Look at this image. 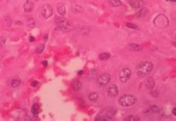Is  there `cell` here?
I'll return each mask as SVG.
<instances>
[{
	"label": "cell",
	"instance_id": "1",
	"mask_svg": "<svg viewBox=\"0 0 176 121\" xmlns=\"http://www.w3.org/2000/svg\"><path fill=\"white\" fill-rule=\"evenodd\" d=\"M119 104L121 106L129 107L135 105L137 102V98L132 95H124L119 98Z\"/></svg>",
	"mask_w": 176,
	"mask_h": 121
},
{
	"label": "cell",
	"instance_id": "2",
	"mask_svg": "<svg viewBox=\"0 0 176 121\" xmlns=\"http://www.w3.org/2000/svg\"><path fill=\"white\" fill-rule=\"evenodd\" d=\"M153 64L151 62H144L137 66V72L139 76H145L147 75L152 71Z\"/></svg>",
	"mask_w": 176,
	"mask_h": 121
},
{
	"label": "cell",
	"instance_id": "3",
	"mask_svg": "<svg viewBox=\"0 0 176 121\" xmlns=\"http://www.w3.org/2000/svg\"><path fill=\"white\" fill-rule=\"evenodd\" d=\"M169 20L167 16L164 14H159L156 16L153 20V24L155 27L158 28H165L169 25Z\"/></svg>",
	"mask_w": 176,
	"mask_h": 121
},
{
	"label": "cell",
	"instance_id": "4",
	"mask_svg": "<svg viewBox=\"0 0 176 121\" xmlns=\"http://www.w3.org/2000/svg\"><path fill=\"white\" fill-rule=\"evenodd\" d=\"M55 22L57 25V28L62 31H68L72 28V25L70 22L62 17H57Z\"/></svg>",
	"mask_w": 176,
	"mask_h": 121
},
{
	"label": "cell",
	"instance_id": "5",
	"mask_svg": "<svg viewBox=\"0 0 176 121\" xmlns=\"http://www.w3.org/2000/svg\"><path fill=\"white\" fill-rule=\"evenodd\" d=\"M132 74V71L128 67H125L123 69L120 71L119 73V78L120 82H126L130 79Z\"/></svg>",
	"mask_w": 176,
	"mask_h": 121
},
{
	"label": "cell",
	"instance_id": "6",
	"mask_svg": "<svg viewBox=\"0 0 176 121\" xmlns=\"http://www.w3.org/2000/svg\"><path fill=\"white\" fill-rule=\"evenodd\" d=\"M111 80V76L109 74L105 73L103 74L98 77L97 80V84L98 86H100V87H103V86H106L107 84L110 82Z\"/></svg>",
	"mask_w": 176,
	"mask_h": 121
},
{
	"label": "cell",
	"instance_id": "7",
	"mask_svg": "<svg viewBox=\"0 0 176 121\" xmlns=\"http://www.w3.org/2000/svg\"><path fill=\"white\" fill-rule=\"evenodd\" d=\"M41 14L43 17L48 19V18L51 17V15L53 14V8L50 5L45 4L41 9Z\"/></svg>",
	"mask_w": 176,
	"mask_h": 121
},
{
	"label": "cell",
	"instance_id": "8",
	"mask_svg": "<svg viewBox=\"0 0 176 121\" xmlns=\"http://www.w3.org/2000/svg\"><path fill=\"white\" fill-rule=\"evenodd\" d=\"M128 3L132 8L138 9L144 5V2L143 0H128Z\"/></svg>",
	"mask_w": 176,
	"mask_h": 121
},
{
	"label": "cell",
	"instance_id": "9",
	"mask_svg": "<svg viewBox=\"0 0 176 121\" xmlns=\"http://www.w3.org/2000/svg\"><path fill=\"white\" fill-rule=\"evenodd\" d=\"M118 94V88L115 84H112L108 89V95L111 97H114Z\"/></svg>",
	"mask_w": 176,
	"mask_h": 121
},
{
	"label": "cell",
	"instance_id": "10",
	"mask_svg": "<svg viewBox=\"0 0 176 121\" xmlns=\"http://www.w3.org/2000/svg\"><path fill=\"white\" fill-rule=\"evenodd\" d=\"M33 8H34V4L30 0H28L24 4V11L26 13H29L32 11Z\"/></svg>",
	"mask_w": 176,
	"mask_h": 121
},
{
	"label": "cell",
	"instance_id": "11",
	"mask_svg": "<svg viewBox=\"0 0 176 121\" xmlns=\"http://www.w3.org/2000/svg\"><path fill=\"white\" fill-rule=\"evenodd\" d=\"M128 49L131 51H139L142 50V46L140 45H137L136 43H131L127 46Z\"/></svg>",
	"mask_w": 176,
	"mask_h": 121
},
{
	"label": "cell",
	"instance_id": "12",
	"mask_svg": "<svg viewBox=\"0 0 176 121\" xmlns=\"http://www.w3.org/2000/svg\"><path fill=\"white\" fill-rule=\"evenodd\" d=\"M57 11H58L59 14L61 16H64L66 13V6L63 4H59L57 5Z\"/></svg>",
	"mask_w": 176,
	"mask_h": 121
},
{
	"label": "cell",
	"instance_id": "13",
	"mask_svg": "<svg viewBox=\"0 0 176 121\" xmlns=\"http://www.w3.org/2000/svg\"><path fill=\"white\" fill-rule=\"evenodd\" d=\"M71 87L74 91H79L82 88V82L79 80H75L74 82H73L71 84Z\"/></svg>",
	"mask_w": 176,
	"mask_h": 121
},
{
	"label": "cell",
	"instance_id": "14",
	"mask_svg": "<svg viewBox=\"0 0 176 121\" xmlns=\"http://www.w3.org/2000/svg\"><path fill=\"white\" fill-rule=\"evenodd\" d=\"M155 86V81L152 77L148 78L146 81V87L149 89H152Z\"/></svg>",
	"mask_w": 176,
	"mask_h": 121
},
{
	"label": "cell",
	"instance_id": "15",
	"mask_svg": "<svg viewBox=\"0 0 176 121\" xmlns=\"http://www.w3.org/2000/svg\"><path fill=\"white\" fill-rule=\"evenodd\" d=\"M148 13V9L146 7H142L141 10L137 13V18H141L146 16Z\"/></svg>",
	"mask_w": 176,
	"mask_h": 121
},
{
	"label": "cell",
	"instance_id": "16",
	"mask_svg": "<svg viewBox=\"0 0 176 121\" xmlns=\"http://www.w3.org/2000/svg\"><path fill=\"white\" fill-rule=\"evenodd\" d=\"M71 11L72 12L76 13V14H79V13H82L84 11V9L82 6L80 5H74L71 7Z\"/></svg>",
	"mask_w": 176,
	"mask_h": 121
},
{
	"label": "cell",
	"instance_id": "17",
	"mask_svg": "<svg viewBox=\"0 0 176 121\" xmlns=\"http://www.w3.org/2000/svg\"><path fill=\"white\" fill-rule=\"evenodd\" d=\"M111 55L109 52H105V53H102L99 55V59L102 61H106L110 58Z\"/></svg>",
	"mask_w": 176,
	"mask_h": 121
},
{
	"label": "cell",
	"instance_id": "18",
	"mask_svg": "<svg viewBox=\"0 0 176 121\" xmlns=\"http://www.w3.org/2000/svg\"><path fill=\"white\" fill-rule=\"evenodd\" d=\"M39 107L37 104H34L32 106V109H31V112L34 114V116H37L39 114Z\"/></svg>",
	"mask_w": 176,
	"mask_h": 121
},
{
	"label": "cell",
	"instance_id": "19",
	"mask_svg": "<svg viewBox=\"0 0 176 121\" xmlns=\"http://www.w3.org/2000/svg\"><path fill=\"white\" fill-rule=\"evenodd\" d=\"M109 2L112 7H119L122 5V2L120 0H110Z\"/></svg>",
	"mask_w": 176,
	"mask_h": 121
},
{
	"label": "cell",
	"instance_id": "20",
	"mask_svg": "<svg viewBox=\"0 0 176 121\" xmlns=\"http://www.w3.org/2000/svg\"><path fill=\"white\" fill-rule=\"evenodd\" d=\"M89 99L90 100H91V101H92V102L96 101V100L98 99L97 93H96V92L91 93V94H90V95H89Z\"/></svg>",
	"mask_w": 176,
	"mask_h": 121
},
{
	"label": "cell",
	"instance_id": "21",
	"mask_svg": "<svg viewBox=\"0 0 176 121\" xmlns=\"http://www.w3.org/2000/svg\"><path fill=\"white\" fill-rule=\"evenodd\" d=\"M111 118L108 117L106 115H100L97 116L95 119V120H99V121H107V120H110Z\"/></svg>",
	"mask_w": 176,
	"mask_h": 121
},
{
	"label": "cell",
	"instance_id": "22",
	"mask_svg": "<svg viewBox=\"0 0 176 121\" xmlns=\"http://www.w3.org/2000/svg\"><path fill=\"white\" fill-rule=\"evenodd\" d=\"M20 85V79H14L11 81V86L14 88L18 87Z\"/></svg>",
	"mask_w": 176,
	"mask_h": 121
},
{
	"label": "cell",
	"instance_id": "23",
	"mask_svg": "<svg viewBox=\"0 0 176 121\" xmlns=\"http://www.w3.org/2000/svg\"><path fill=\"white\" fill-rule=\"evenodd\" d=\"M125 121H135V120H139V118H137V117H136V116H133V115H131V116H129V117H127V118H126L124 119Z\"/></svg>",
	"mask_w": 176,
	"mask_h": 121
},
{
	"label": "cell",
	"instance_id": "24",
	"mask_svg": "<svg viewBox=\"0 0 176 121\" xmlns=\"http://www.w3.org/2000/svg\"><path fill=\"white\" fill-rule=\"evenodd\" d=\"M44 48H45L44 44L39 45H38V47L37 48V49H36V52H37V53H41L42 52L44 51Z\"/></svg>",
	"mask_w": 176,
	"mask_h": 121
},
{
	"label": "cell",
	"instance_id": "25",
	"mask_svg": "<svg viewBox=\"0 0 176 121\" xmlns=\"http://www.w3.org/2000/svg\"><path fill=\"white\" fill-rule=\"evenodd\" d=\"M126 25L129 28H132V29H137V28H138V27H137V25H135V24H133V23H131V22H127V23L126 24Z\"/></svg>",
	"mask_w": 176,
	"mask_h": 121
},
{
	"label": "cell",
	"instance_id": "26",
	"mask_svg": "<svg viewBox=\"0 0 176 121\" xmlns=\"http://www.w3.org/2000/svg\"><path fill=\"white\" fill-rule=\"evenodd\" d=\"M28 25L30 27H34V19H32V18H30V20L28 21Z\"/></svg>",
	"mask_w": 176,
	"mask_h": 121
},
{
	"label": "cell",
	"instance_id": "27",
	"mask_svg": "<svg viewBox=\"0 0 176 121\" xmlns=\"http://www.w3.org/2000/svg\"><path fill=\"white\" fill-rule=\"evenodd\" d=\"M37 84H38L37 81H34V82H32V84H31V86H34V87H35L36 86H37Z\"/></svg>",
	"mask_w": 176,
	"mask_h": 121
},
{
	"label": "cell",
	"instance_id": "28",
	"mask_svg": "<svg viewBox=\"0 0 176 121\" xmlns=\"http://www.w3.org/2000/svg\"><path fill=\"white\" fill-rule=\"evenodd\" d=\"M34 37H33L32 36L30 37V42H34Z\"/></svg>",
	"mask_w": 176,
	"mask_h": 121
},
{
	"label": "cell",
	"instance_id": "29",
	"mask_svg": "<svg viewBox=\"0 0 176 121\" xmlns=\"http://www.w3.org/2000/svg\"><path fill=\"white\" fill-rule=\"evenodd\" d=\"M173 114H174V115H175V116H176V108H175V109H173Z\"/></svg>",
	"mask_w": 176,
	"mask_h": 121
},
{
	"label": "cell",
	"instance_id": "30",
	"mask_svg": "<svg viewBox=\"0 0 176 121\" xmlns=\"http://www.w3.org/2000/svg\"><path fill=\"white\" fill-rule=\"evenodd\" d=\"M168 2H176V0H167Z\"/></svg>",
	"mask_w": 176,
	"mask_h": 121
},
{
	"label": "cell",
	"instance_id": "31",
	"mask_svg": "<svg viewBox=\"0 0 176 121\" xmlns=\"http://www.w3.org/2000/svg\"><path fill=\"white\" fill-rule=\"evenodd\" d=\"M43 64L45 65V66H46V65H47V62H43Z\"/></svg>",
	"mask_w": 176,
	"mask_h": 121
},
{
	"label": "cell",
	"instance_id": "32",
	"mask_svg": "<svg viewBox=\"0 0 176 121\" xmlns=\"http://www.w3.org/2000/svg\"><path fill=\"white\" fill-rule=\"evenodd\" d=\"M35 1H39V0H35Z\"/></svg>",
	"mask_w": 176,
	"mask_h": 121
}]
</instances>
